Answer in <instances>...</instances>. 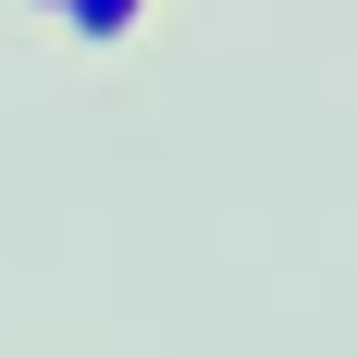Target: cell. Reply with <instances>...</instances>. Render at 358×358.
<instances>
[{"label": "cell", "mask_w": 358, "mask_h": 358, "mask_svg": "<svg viewBox=\"0 0 358 358\" xmlns=\"http://www.w3.org/2000/svg\"><path fill=\"white\" fill-rule=\"evenodd\" d=\"M37 13H50V0H37Z\"/></svg>", "instance_id": "2"}, {"label": "cell", "mask_w": 358, "mask_h": 358, "mask_svg": "<svg viewBox=\"0 0 358 358\" xmlns=\"http://www.w3.org/2000/svg\"><path fill=\"white\" fill-rule=\"evenodd\" d=\"M50 13H62V25L87 37V50H124V37L148 25V0H50Z\"/></svg>", "instance_id": "1"}]
</instances>
